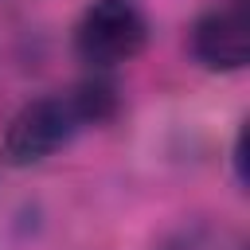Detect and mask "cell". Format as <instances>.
Masks as SVG:
<instances>
[{"mask_svg":"<svg viewBox=\"0 0 250 250\" xmlns=\"http://www.w3.org/2000/svg\"><path fill=\"white\" fill-rule=\"evenodd\" d=\"M70 98H74V105H78V113H82L86 129H90V125H105V121L121 109L117 86L105 78V70H94L90 78H82V82L70 90Z\"/></svg>","mask_w":250,"mask_h":250,"instance_id":"4","label":"cell"},{"mask_svg":"<svg viewBox=\"0 0 250 250\" xmlns=\"http://www.w3.org/2000/svg\"><path fill=\"white\" fill-rule=\"evenodd\" d=\"M160 250H234V242L223 230H211V227H184Z\"/></svg>","mask_w":250,"mask_h":250,"instance_id":"5","label":"cell"},{"mask_svg":"<svg viewBox=\"0 0 250 250\" xmlns=\"http://www.w3.org/2000/svg\"><path fill=\"white\" fill-rule=\"evenodd\" d=\"M148 35V16L137 0H90L74 23V55L90 70H113L133 62Z\"/></svg>","mask_w":250,"mask_h":250,"instance_id":"1","label":"cell"},{"mask_svg":"<svg viewBox=\"0 0 250 250\" xmlns=\"http://www.w3.org/2000/svg\"><path fill=\"white\" fill-rule=\"evenodd\" d=\"M188 47H191V59L203 66V70H215V74H234L246 66L250 59V39H246V16H242V4H223V8H211L203 12L191 31H188Z\"/></svg>","mask_w":250,"mask_h":250,"instance_id":"3","label":"cell"},{"mask_svg":"<svg viewBox=\"0 0 250 250\" xmlns=\"http://www.w3.org/2000/svg\"><path fill=\"white\" fill-rule=\"evenodd\" d=\"M86 129L70 90L66 94H43L20 105L4 129V160L16 168H31L51 160L59 148H66Z\"/></svg>","mask_w":250,"mask_h":250,"instance_id":"2","label":"cell"}]
</instances>
